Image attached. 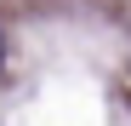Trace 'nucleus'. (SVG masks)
Here are the masks:
<instances>
[{
	"mask_svg": "<svg viewBox=\"0 0 131 126\" xmlns=\"http://www.w3.org/2000/svg\"><path fill=\"white\" fill-rule=\"evenodd\" d=\"M0 69H6V29H0Z\"/></svg>",
	"mask_w": 131,
	"mask_h": 126,
	"instance_id": "f257e3e1",
	"label": "nucleus"
}]
</instances>
